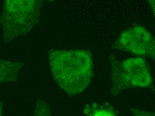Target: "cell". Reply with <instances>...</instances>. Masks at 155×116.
I'll return each instance as SVG.
<instances>
[{
  "mask_svg": "<svg viewBox=\"0 0 155 116\" xmlns=\"http://www.w3.org/2000/svg\"><path fill=\"white\" fill-rule=\"evenodd\" d=\"M48 58L55 81L67 94H79L89 85L93 76V58L90 51L51 49Z\"/></svg>",
  "mask_w": 155,
  "mask_h": 116,
  "instance_id": "cell-1",
  "label": "cell"
},
{
  "mask_svg": "<svg viewBox=\"0 0 155 116\" xmlns=\"http://www.w3.org/2000/svg\"><path fill=\"white\" fill-rule=\"evenodd\" d=\"M41 0H6L0 22L3 38L7 42L30 31L38 22L42 6Z\"/></svg>",
  "mask_w": 155,
  "mask_h": 116,
  "instance_id": "cell-2",
  "label": "cell"
},
{
  "mask_svg": "<svg viewBox=\"0 0 155 116\" xmlns=\"http://www.w3.org/2000/svg\"><path fill=\"white\" fill-rule=\"evenodd\" d=\"M111 93L114 96L128 88H153V78L149 65L143 58L134 57L122 61L111 55Z\"/></svg>",
  "mask_w": 155,
  "mask_h": 116,
  "instance_id": "cell-3",
  "label": "cell"
},
{
  "mask_svg": "<svg viewBox=\"0 0 155 116\" xmlns=\"http://www.w3.org/2000/svg\"><path fill=\"white\" fill-rule=\"evenodd\" d=\"M155 45L153 35L144 26L136 25L122 31L112 48L154 59Z\"/></svg>",
  "mask_w": 155,
  "mask_h": 116,
  "instance_id": "cell-4",
  "label": "cell"
},
{
  "mask_svg": "<svg viewBox=\"0 0 155 116\" xmlns=\"http://www.w3.org/2000/svg\"><path fill=\"white\" fill-rule=\"evenodd\" d=\"M24 65L23 63L0 58V83L16 82Z\"/></svg>",
  "mask_w": 155,
  "mask_h": 116,
  "instance_id": "cell-5",
  "label": "cell"
},
{
  "mask_svg": "<svg viewBox=\"0 0 155 116\" xmlns=\"http://www.w3.org/2000/svg\"><path fill=\"white\" fill-rule=\"evenodd\" d=\"M83 112L85 116H118L114 107L107 103L87 104Z\"/></svg>",
  "mask_w": 155,
  "mask_h": 116,
  "instance_id": "cell-6",
  "label": "cell"
},
{
  "mask_svg": "<svg viewBox=\"0 0 155 116\" xmlns=\"http://www.w3.org/2000/svg\"><path fill=\"white\" fill-rule=\"evenodd\" d=\"M34 116H52L49 106L43 100H37Z\"/></svg>",
  "mask_w": 155,
  "mask_h": 116,
  "instance_id": "cell-7",
  "label": "cell"
},
{
  "mask_svg": "<svg viewBox=\"0 0 155 116\" xmlns=\"http://www.w3.org/2000/svg\"><path fill=\"white\" fill-rule=\"evenodd\" d=\"M131 112L134 116H155V113L153 112L143 111L136 108H130Z\"/></svg>",
  "mask_w": 155,
  "mask_h": 116,
  "instance_id": "cell-8",
  "label": "cell"
},
{
  "mask_svg": "<svg viewBox=\"0 0 155 116\" xmlns=\"http://www.w3.org/2000/svg\"><path fill=\"white\" fill-rule=\"evenodd\" d=\"M3 109V103L0 101V116H2Z\"/></svg>",
  "mask_w": 155,
  "mask_h": 116,
  "instance_id": "cell-9",
  "label": "cell"
}]
</instances>
